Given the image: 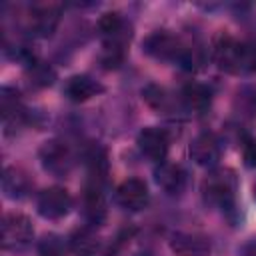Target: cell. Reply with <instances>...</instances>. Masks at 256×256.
I'll list each match as a JSON object with an SVG mask.
<instances>
[{"label":"cell","instance_id":"obj_22","mask_svg":"<svg viewBox=\"0 0 256 256\" xmlns=\"http://www.w3.org/2000/svg\"><path fill=\"white\" fill-rule=\"evenodd\" d=\"M242 158L246 166H256V138L244 136L242 138Z\"/></svg>","mask_w":256,"mask_h":256},{"label":"cell","instance_id":"obj_1","mask_svg":"<svg viewBox=\"0 0 256 256\" xmlns=\"http://www.w3.org/2000/svg\"><path fill=\"white\" fill-rule=\"evenodd\" d=\"M204 198L212 204H218L222 208H228L236 194V176L228 168H220L210 172L202 182Z\"/></svg>","mask_w":256,"mask_h":256},{"label":"cell","instance_id":"obj_4","mask_svg":"<svg viewBox=\"0 0 256 256\" xmlns=\"http://www.w3.org/2000/svg\"><path fill=\"white\" fill-rule=\"evenodd\" d=\"M150 192L144 180L140 178H128L116 188V202L126 210H142L148 206Z\"/></svg>","mask_w":256,"mask_h":256},{"label":"cell","instance_id":"obj_3","mask_svg":"<svg viewBox=\"0 0 256 256\" xmlns=\"http://www.w3.org/2000/svg\"><path fill=\"white\" fill-rule=\"evenodd\" d=\"M36 208H38L40 216H44L48 220H58V218H64L70 212L72 198H70L68 190H64L60 186H52V188H46L38 194Z\"/></svg>","mask_w":256,"mask_h":256},{"label":"cell","instance_id":"obj_7","mask_svg":"<svg viewBox=\"0 0 256 256\" xmlns=\"http://www.w3.org/2000/svg\"><path fill=\"white\" fill-rule=\"evenodd\" d=\"M170 250L176 256H208L212 250V244L202 234L176 232L170 238Z\"/></svg>","mask_w":256,"mask_h":256},{"label":"cell","instance_id":"obj_25","mask_svg":"<svg viewBox=\"0 0 256 256\" xmlns=\"http://www.w3.org/2000/svg\"><path fill=\"white\" fill-rule=\"evenodd\" d=\"M240 256H256V242H250L240 248Z\"/></svg>","mask_w":256,"mask_h":256},{"label":"cell","instance_id":"obj_12","mask_svg":"<svg viewBox=\"0 0 256 256\" xmlns=\"http://www.w3.org/2000/svg\"><path fill=\"white\" fill-rule=\"evenodd\" d=\"M154 176H156L158 186L168 194H180L184 190V186H186V172L178 164L160 162V166L156 168Z\"/></svg>","mask_w":256,"mask_h":256},{"label":"cell","instance_id":"obj_24","mask_svg":"<svg viewBox=\"0 0 256 256\" xmlns=\"http://www.w3.org/2000/svg\"><path fill=\"white\" fill-rule=\"evenodd\" d=\"M238 100L244 104V108L248 110V114H256V92L254 90H250V94H246V90L240 92L238 94Z\"/></svg>","mask_w":256,"mask_h":256},{"label":"cell","instance_id":"obj_16","mask_svg":"<svg viewBox=\"0 0 256 256\" xmlns=\"http://www.w3.org/2000/svg\"><path fill=\"white\" fill-rule=\"evenodd\" d=\"M182 100L190 110H204L210 104V90L204 84L188 82L182 88Z\"/></svg>","mask_w":256,"mask_h":256},{"label":"cell","instance_id":"obj_2","mask_svg":"<svg viewBox=\"0 0 256 256\" xmlns=\"http://www.w3.org/2000/svg\"><path fill=\"white\" fill-rule=\"evenodd\" d=\"M34 236V226L26 214L8 212L2 218V246L6 250H16L26 246Z\"/></svg>","mask_w":256,"mask_h":256},{"label":"cell","instance_id":"obj_6","mask_svg":"<svg viewBox=\"0 0 256 256\" xmlns=\"http://www.w3.org/2000/svg\"><path fill=\"white\" fill-rule=\"evenodd\" d=\"M138 150L154 162H162L168 154V134L160 128H144L138 134Z\"/></svg>","mask_w":256,"mask_h":256},{"label":"cell","instance_id":"obj_10","mask_svg":"<svg viewBox=\"0 0 256 256\" xmlns=\"http://www.w3.org/2000/svg\"><path fill=\"white\" fill-rule=\"evenodd\" d=\"M32 28L40 36H52L60 22V6L52 2H42L32 8Z\"/></svg>","mask_w":256,"mask_h":256},{"label":"cell","instance_id":"obj_15","mask_svg":"<svg viewBox=\"0 0 256 256\" xmlns=\"http://www.w3.org/2000/svg\"><path fill=\"white\" fill-rule=\"evenodd\" d=\"M70 248L78 256H94L100 248V240L90 228H78L70 236Z\"/></svg>","mask_w":256,"mask_h":256},{"label":"cell","instance_id":"obj_19","mask_svg":"<svg viewBox=\"0 0 256 256\" xmlns=\"http://www.w3.org/2000/svg\"><path fill=\"white\" fill-rule=\"evenodd\" d=\"M142 100L152 108V110H164L168 106V94L162 86L158 84H146L142 88Z\"/></svg>","mask_w":256,"mask_h":256},{"label":"cell","instance_id":"obj_20","mask_svg":"<svg viewBox=\"0 0 256 256\" xmlns=\"http://www.w3.org/2000/svg\"><path fill=\"white\" fill-rule=\"evenodd\" d=\"M28 76H30V82L34 86H50L54 80H56V72L54 68H50L48 64L44 62H32L30 70H28Z\"/></svg>","mask_w":256,"mask_h":256},{"label":"cell","instance_id":"obj_11","mask_svg":"<svg viewBox=\"0 0 256 256\" xmlns=\"http://www.w3.org/2000/svg\"><path fill=\"white\" fill-rule=\"evenodd\" d=\"M104 88L100 82H96L94 78L86 76V74H76V76H70L64 84V94L72 100V102H86L90 100L92 96L100 94Z\"/></svg>","mask_w":256,"mask_h":256},{"label":"cell","instance_id":"obj_21","mask_svg":"<svg viewBox=\"0 0 256 256\" xmlns=\"http://www.w3.org/2000/svg\"><path fill=\"white\" fill-rule=\"evenodd\" d=\"M98 28L106 36H110V40H120V32L124 28V22H122V18H120L118 12H106V14L100 16Z\"/></svg>","mask_w":256,"mask_h":256},{"label":"cell","instance_id":"obj_14","mask_svg":"<svg viewBox=\"0 0 256 256\" xmlns=\"http://www.w3.org/2000/svg\"><path fill=\"white\" fill-rule=\"evenodd\" d=\"M82 212L84 216L92 222V224H98L104 220V214H106V204H104V196L100 192V188L96 186H88L82 194Z\"/></svg>","mask_w":256,"mask_h":256},{"label":"cell","instance_id":"obj_17","mask_svg":"<svg viewBox=\"0 0 256 256\" xmlns=\"http://www.w3.org/2000/svg\"><path fill=\"white\" fill-rule=\"evenodd\" d=\"M0 110H2V118L4 122L8 124L10 118H20L22 116V104H20V94L14 90V88H8L4 86L2 92H0Z\"/></svg>","mask_w":256,"mask_h":256},{"label":"cell","instance_id":"obj_18","mask_svg":"<svg viewBox=\"0 0 256 256\" xmlns=\"http://www.w3.org/2000/svg\"><path fill=\"white\" fill-rule=\"evenodd\" d=\"M124 60V40H110L104 44V50L100 54V64L106 70L118 68Z\"/></svg>","mask_w":256,"mask_h":256},{"label":"cell","instance_id":"obj_9","mask_svg":"<svg viewBox=\"0 0 256 256\" xmlns=\"http://www.w3.org/2000/svg\"><path fill=\"white\" fill-rule=\"evenodd\" d=\"M40 160L50 172H66L70 168V150L60 140H48L40 148Z\"/></svg>","mask_w":256,"mask_h":256},{"label":"cell","instance_id":"obj_23","mask_svg":"<svg viewBox=\"0 0 256 256\" xmlns=\"http://www.w3.org/2000/svg\"><path fill=\"white\" fill-rule=\"evenodd\" d=\"M40 254L42 256H62V246H60L58 238H54V236L44 238V242L40 244Z\"/></svg>","mask_w":256,"mask_h":256},{"label":"cell","instance_id":"obj_5","mask_svg":"<svg viewBox=\"0 0 256 256\" xmlns=\"http://www.w3.org/2000/svg\"><path fill=\"white\" fill-rule=\"evenodd\" d=\"M144 50L154 58L170 60V58H180L184 48L180 46V40L174 34L166 30H158V32H152L144 40Z\"/></svg>","mask_w":256,"mask_h":256},{"label":"cell","instance_id":"obj_8","mask_svg":"<svg viewBox=\"0 0 256 256\" xmlns=\"http://www.w3.org/2000/svg\"><path fill=\"white\" fill-rule=\"evenodd\" d=\"M220 142L214 134H198L190 144V158L200 166H214L220 160Z\"/></svg>","mask_w":256,"mask_h":256},{"label":"cell","instance_id":"obj_13","mask_svg":"<svg viewBox=\"0 0 256 256\" xmlns=\"http://www.w3.org/2000/svg\"><path fill=\"white\" fill-rule=\"evenodd\" d=\"M30 178L24 170L16 168V166H10L4 170V176H2V188L6 192L8 198H22L28 194L30 190Z\"/></svg>","mask_w":256,"mask_h":256}]
</instances>
